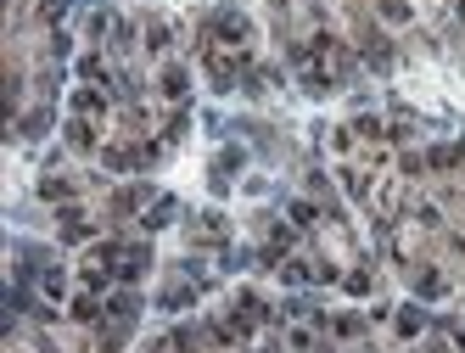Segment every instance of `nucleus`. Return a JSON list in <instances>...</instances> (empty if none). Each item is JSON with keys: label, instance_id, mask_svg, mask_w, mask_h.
Wrapping results in <instances>:
<instances>
[{"label": "nucleus", "instance_id": "nucleus-1", "mask_svg": "<svg viewBox=\"0 0 465 353\" xmlns=\"http://www.w3.org/2000/svg\"><path fill=\"white\" fill-rule=\"evenodd\" d=\"M163 96L168 101H185V68H163Z\"/></svg>", "mask_w": 465, "mask_h": 353}, {"label": "nucleus", "instance_id": "nucleus-2", "mask_svg": "<svg viewBox=\"0 0 465 353\" xmlns=\"http://www.w3.org/2000/svg\"><path fill=\"white\" fill-rule=\"evenodd\" d=\"M213 34H225V40H247V17H235V11H225V17L213 23Z\"/></svg>", "mask_w": 465, "mask_h": 353}, {"label": "nucleus", "instance_id": "nucleus-3", "mask_svg": "<svg viewBox=\"0 0 465 353\" xmlns=\"http://www.w3.org/2000/svg\"><path fill=\"white\" fill-rule=\"evenodd\" d=\"M420 325H426L420 308H398V337H420Z\"/></svg>", "mask_w": 465, "mask_h": 353}, {"label": "nucleus", "instance_id": "nucleus-4", "mask_svg": "<svg viewBox=\"0 0 465 353\" xmlns=\"http://www.w3.org/2000/svg\"><path fill=\"white\" fill-rule=\"evenodd\" d=\"M68 146H73V151H90V146H95V129H90V124H68Z\"/></svg>", "mask_w": 465, "mask_h": 353}, {"label": "nucleus", "instance_id": "nucleus-5", "mask_svg": "<svg viewBox=\"0 0 465 353\" xmlns=\"http://www.w3.org/2000/svg\"><path fill=\"white\" fill-rule=\"evenodd\" d=\"M78 281H84V291H90V297H95V291H107V281H112V275H107V270H90V264H84V270H78Z\"/></svg>", "mask_w": 465, "mask_h": 353}, {"label": "nucleus", "instance_id": "nucleus-6", "mask_svg": "<svg viewBox=\"0 0 465 353\" xmlns=\"http://www.w3.org/2000/svg\"><path fill=\"white\" fill-rule=\"evenodd\" d=\"M73 107H78V112H101V107H107V96H101V90H78Z\"/></svg>", "mask_w": 465, "mask_h": 353}, {"label": "nucleus", "instance_id": "nucleus-7", "mask_svg": "<svg viewBox=\"0 0 465 353\" xmlns=\"http://www.w3.org/2000/svg\"><path fill=\"white\" fill-rule=\"evenodd\" d=\"M426 163H432V168H454V163H460V151H454V146H432V157H426Z\"/></svg>", "mask_w": 465, "mask_h": 353}, {"label": "nucleus", "instance_id": "nucleus-8", "mask_svg": "<svg viewBox=\"0 0 465 353\" xmlns=\"http://www.w3.org/2000/svg\"><path fill=\"white\" fill-rule=\"evenodd\" d=\"M40 197H51V202H62V197H73V185H68V180H40Z\"/></svg>", "mask_w": 465, "mask_h": 353}, {"label": "nucleus", "instance_id": "nucleus-9", "mask_svg": "<svg viewBox=\"0 0 465 353\" xmlns=\"http://www.w3.org/2000/svg\"><path fill=\"white\" fill-rule=\"evenodd\" d=\"M73 320H84V325H90V320H101V308H95V297H73Z\"/></svg>", "mask_w": 465, "mask_h": 353}, {"label": "nucleus", "instance_id": "nucleus-10", "mask_svg": "<svg viewBox=\"0 0 465 353\" xmlns=\"http://www.w3.org/2000/svg\"><path fill=\"white\" fill-rule=\"evenodd\" d=\"M40 291H45V297H62V270H45V275H40Z\"/></svg>", "mask_w": 465, "mask_h": 353}, {"label": "nucleus", "instance_id": "nucleus-11", "mask_svg": "<svg viewBox=\"0 0 465 353\" xmlns=\"http://www.w3.org/2000/svg\"><path fill=\"white\" fill-rule=\"evenodd\" d=\"M78 73H84V79H107V62H101V57H84Z\"/></svg>", "mask_w": 465, "mask_h": 353}, {"label": "nucleus", "instance_id": "nucleus-12", "mask_svg": "<svg viewBox=\"0 0 465 353\" xmlns=\"http://www.w3.org/2000/svg\"><path fill=\"white\" fill-rule=\"evenodd\" d=\"M415 291H420V297H437V291H443V275H420Z\"/></svg>", "mask_w": 465, "mask_h": 353}, {"label": "nucleus", "instance_id": "nucleus-13", "mask_svg": "<svg viewBox=\"0 0 465 353\" xmlns=\"http://www.w3.org/2000/svg\"><path fill=\"white\" fill-rule=\"evenodd\" d=\"M135 308H141V303H135V297H112V314H118V320H129V314H135Z\"/></svg>", "mask_w": 465, "mask_h": 353}, {"label": "nucleus", "instance_id": "nucleus-14", "mask_svg": "<svg viewBox=\"0 0 465 353\" xmlns=\"http://www.w3.org/2000/svg\"><path fill=\"white\" fill-rule=\"evenodd\" d=\"M382 17H387V23H404V17H409V6H398V0H387V6H382Z\"/></svg>", "mask_w": 465, "mask_h": 353}, {"label": "nucleus", "instance_id": "nucleus-15", "mask_svg": "<svg viewBox=\"0 0 465 353\" xmlns=\"http://www.w3.org/2000/svg\"><path fill=\"white\" fill-rule=\"evenodd\" d=\"M40 11H45V17H62V11H68V0H40Z\"/></svg>", "mask_w": 465, "mask_h": 353}, {"label": "nucleus", "instance_id": "nucleus-16", "mask_svg": "<svg viewBox=\"0 0 465 353\" xmlns=\"http://www.w3.org/2000/svg\"><path fill=\"white\" fill-rule=\"evenodd\" d=\"M460 17H465V0H460Z\"/></svg>", "mask_w": 465, "mask_h": 353}]
</instances>
